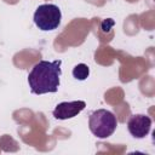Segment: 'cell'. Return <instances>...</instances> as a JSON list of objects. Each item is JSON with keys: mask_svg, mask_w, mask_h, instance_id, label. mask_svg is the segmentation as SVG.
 <instances>
[{"mask_svg": "<svg viewBox=\"0 0 155 155\" xmlns=\"http://www.w3.org/2000/svg\"><path fill=\"white\" fill-rule=\"evenodd\" d=\"M86 108V103L84 101H74V102H62L57 104L53 110V116L57 120H67L76 116Z\"/></svg>", "mask_w": 155, "mask_h": 155, "instance_id": "obj_5", "label": "cell"}, {"mask_svg": "<svg viewBox=\"0 0 155 155\" xmlns=\"http://www.w3.org/2000/svg\"><path fill=\"white\" fill-rule=\"evenodd\" d=\"M88 74H90V69L84 63H80V64L75 65L74 69H73V76L76 80H85V79H87Z\"/></svg>", "mask_w": 155, "mask_h": 155, "instance_id": "obj_6", "label": "cell"}, {"mask_svg": "<svg viewBox=\"0 0 155 155\" xmlns=\"http://www.w3.org/2000/svg\"><path fill=\"white\" fill-rule=\"evenodd\" d=\"M61 64V59L53 62L39 61L28 75V84L31 93L44 94L56 92L59 87V76L62 74Z\"/></svg>", "mask_w": 155, "mask_h": 155, "instance_id": "obj_1", "label": "cell"}, {"mask_svg": "<svg viewBox=\"0 0 155 155\" xmlns=\"http://www.w3.org/2000/svg\"><path fill=\"white\" fill-rule=\"evenodd\" d=\"M88 127L97 138L104 139L115 132L117 127V120L111 111L107 109H97L91 113L88 117Z\"/></svg>", "mask_w": 155, "mask_h": 155, "instance_id": "obj_2", "label": "cell"}, {"mask_svg": "<svg viewBox=\"0 0 155 155\" xmlns=\"http://www.w3.org/2000/svg\"><path fill=\"white\" fill-rule=\"evenodd\" d=\"M61 10L53 4H42L34 12V23L44 31L56 29L61 24Z\"/></svg>", "mask_w": 155, "mask_h": 155, "instance_id": "obj_3", "label": "cell"}, {"mask_svg": "<svg viewBox=\"0 0 155 155\" xmlns=\"http://www.w3.org/2000/svg\"><path fill=\"white\" fill-rule=\"evenodd\" d=\"M151 127V119L143 114H134L128 119L127 128L134 138H144Z\"/></svg>", "mask_w": 155, "mask_h": 155, "instance_id": "obj_4", "label": "cell"}]
</instances>
